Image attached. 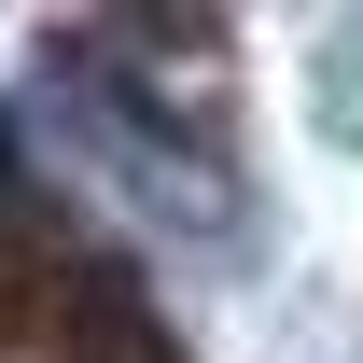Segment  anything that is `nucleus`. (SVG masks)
I'll return each mask as SVG.
<instances>
[{
    "label": "nucleus",
    "instance_id": "nucleus-1",
    "mask_svg": "<svg viewBox=\"0 0 363 363\" xmlns=\"http://www.w3.org/2000/svg\"><path fill=\"white\" fill-rule=\"evenodd\" d=\"M321 126H335V140H363V14L335 28V56H321Z\"/></svg>",
    "mask_w": 363,
    "mask_h": 363
}]
</instances>
